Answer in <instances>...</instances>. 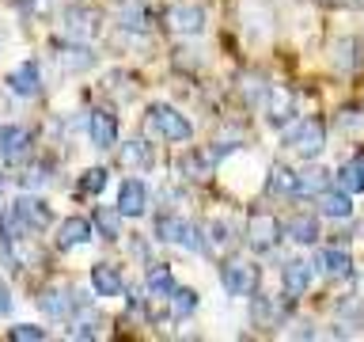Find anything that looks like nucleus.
<instances>
[{"instance_id":"1","label":"nucleus","mask_w":364,"mask_h":342,"mask_svg":"<svg viewBox=\"0 0 364 342\" xmlns=\"http://www.w3.org/2000/svg\"><path fill=\"white\" fill-rule=\"evenodd\" d=\"M144 125H148V133H152V137H164V141H175V145H186L190 137H193L190 118L182 110L167 107V103H152V107H148Z\"/></svg>"},{"instance_id":"2","label":"nucleus","mask_w":364,"mask_h":342,"mask_svg":"<svg viewBox=\"0 0 364 342\" xmlns=\"http://www.w3.org/2000/svg\"><path fill=\"white\" fill-rule=\"evenodd\" d=\"M281 145L289 148V152H296V156H318L323 145H326V125L318 118H296V122L284 125Z\"/></svg>"},{"instance_id":"3","label":"nucleus","mask_w":364,"mask_h":342,"mask_svg":"<svg viewBox=\"0 0 364 342\" xmlns=\"http://www.w3.org/2000/svg\"><path fill=\"white\" fill-rule=\"evenodd\" d=\"M152 232H156V239H164V244H178L186 251H205L201 228L190 224V221H182V217H175V213H159L156 224H152Z\"/></svg>"},{"instance_id":"4","label":"nucleus","mask_w":364,"mask_h":342,"mask_svg":"<svg viewBox=\"0 0 364 342\" xmlns=\"http://www.w3.org/2000/svg\"><path fill=\"white\" fill-rule=\"evenodd\" d=\"M284 239V224L266 209H255L247 217V244L255 251H273Z\"/></svg>"},{"instance_id":"5","label":"nucleus","mask_w":364,"mask_h":342,"mask_svg":"<svg viewBox=\"0 0 364 342\" xmlns=\"http://www.w3.org/2000/svg\"><path fill=\"white\" fill-rule=\"evenodd\" d=\"M11 217H16V224L23 228V232H46L53 221L50 205H46L42 198H34V194H19L16 202H11Z\"/></svg>"},{"instance_id":"6","label":"nucleus","mask_w":364,"mask_h":342,"mask_svg":"<svg viewBox=\"0 0 364 342\" xmlns=\"http://www.w3.org/2000/svg\"><path fill=\"white\" fill-rule=\"evenodd\" d=\"M220 281L232 296H250L258 289V266L247 259H228L220 266Z\"/></svg>"},{"instance_id":"7","label":"nucleus","mask_w":364,"mask_h":342,"mask_svg":"<svg viewBox=\"0 0 364 342\" xmlns=\"http://www.w3.org/2000/svg\"><path fill=\"white\" fill-rule=\"evenodd\" d=\"M99 11H87V8H65L61 11V34L68 42H91L99 34Z\"/></svg>"},{"instance_id":"8","label":"nucleus","mask_w":364,"mask_h":342,"mask_svg":"<svg viewBox=\"0 0 364 342\" xmlns=\"http://www.w3.org/2000/svg\"><path fill=\"white\" fill-rule=\"evenodd\" d=\"M262 107H266V122L269 125H289L292 122V114H296V95L289 88H281V84H269L266 88V103H262Z\"/></svg>"},{"instance_id":"9","label":"nucleus","mask_w":364,"mask_h":342,"mask_svg":"<svg viewBox=\"0 0 364 342\" xmlns=\"http://www.w3.org/2000/svg\"><path fill=\"white\" fill-rule=\"evenodd\" d=\"M315 270L323 274V278H330V281H346L353 274V259H349L346 247H323L315 255Z\"/></svg>"},{"instance_id":"10","label":"nucleus","mask_w":364,"mask_h":342,"mask_svg":"<svg viewBox=\"0 0 364 342\" xmlns=\"http://www.w3.org/2000/svg\"><path fill=\"white\" fill-rule=\"evenodd\" d=\"M311 278H315V262H307V259H289L281 270V281L289 296H304L311 289Z\"/></svg>"},{"instance_id":"11","label":"nucleus","mask_w":364,"mask_h":342,"mask_svg":"<svg viewBox=\"0 0 364 342\" xmlns=\"http://www.w3.org/2000/svg\"><path fill=\"white\" fill-rule=\"evenodd\" d=\"M87 137L95 148H114L118 145V118L110 110H91L87 114Z\"/></svg>"},{"instance_id":"12","label":"nucleus","mask_w":364,"mask_h":342,"mask_svg":"<svg viewBox=\"0 0 364 342\" xmlns=\"http://www.w3.org/2000/svg\"><path fill=\"white\" fill-rule=\"evenodd\" d=\"M167 27L175 34H201L205 31V8H198V4H175L167 11Z\"/></svg>"},{"instance_id":"13","label":"nucleus","mask_w":364,"mask_h":342,"mask_svg":"<svg viewBox=\"0 0 364 342\" xmlns=\"http://www.w3.org/2000/svg\"><path fill=\"white\" fill-rule=\"evenodd\" d=\"M8 88L16 91V95H23V99H34L42 91V73H38V65L34 61H23V65H16L8 73Z\"/></svg>"},{"instance_id":"14","label":"nucleus","mask_w":364,"mask_h":342,"mask_svg":"<svg viewBox=\"0 0 364 342\" xmlns=\"http://www.w3.org/2000/svg\"><path fill=\"white\" fill-rule=\"evenodd\" d=\"M91 236H95V224H91V221H84V217H65L53 239H57V247H61V251H68V247L87 244Z\"/></svg>"},{"instance_id":"15","label":"nucleus","mask_w":364,"mask_h":342,"mask_svg":"<svg viewBox=\"0 0 364 342\" xmlns=\"http://www.w3.org/2000/svg\"><path fill=\"white\" fill-rule=\"evenodd\" d=\"M0 152H4V160H23L31 152V130L27 125H0Z\"/></svg>"},{"instance_id":"16","label":"nucleus","mask_w":364,"mask_h":342,"mask_svg":"<svg viewBox=\"0 0 364 342\" xmlns=\"http://www.w3.org/2000/svg\"><path fill=\"white\" fill-rule=\"evenodd\" d=\"M144 205H148V187L141 179H125L118 187V209H122V217H141Z\"/></svg>"},{"instance_id":"17","label":"nucleus","mask_w":364,"mask_h":342,"mask_svg":"<svg viewBox=\"0 0 364 342\" xmlns=\"http://www.w3.org/2000/svg\"><path fill=\"white\" fill-rule=\"evenodd\" d=\"M266 194H277V198H289V194H300V175L284 164H273L266 171Z\"/></svg>"},{"instance_id":"18","label":"nucleus","mask_w":364,"mask_h":342,"mask_svg":"<svg viewBox=\"0 0 364 342\" xmlns=\"http://www.w3.org/2000/svg\"><path fill=\"white\" fill-rule=\"evenodd\" d=\"M281 319H284V312H281V304L273 301V296H255V301H250V323L255 327L273 331Z\"/></svg>"},{"instance_id":"19","label":"nucleus","mask_w":364,"mask_h":342,"mask_svg":"<svg viewBox=\"0 0 364 342\" xmlns=\"http://www.w3.org/2000/svg\"><path fill=\"white\" fill-rule=\"evenodd\" d=\"M318 213H323V217H334V221H346V217L353 213V198H349V190H323V194H318Z\"/></svg>"},{"instance_id":"20","label":"nucleus","mask_w":364,"mask_h":342,"mask_svg":"<svg viewBox=\"0 0 364 342\" xmlns=\"http://www.w3.org/2000/svg\"><path fill=\"white\" fill-rule=\"evenodd\" d=\"M91 289L95 296H118L122 293V274L110 266V262H95L91 266Z\"/></svg>"},{"instance_id":"21","label":"nucleus","mask_w":364,"mask_h":342,"mask_svg":"<svg viewBox=\"0 0 364 342\" xmlns=\"http://www.w3.org/2000/svg\"><path fill=\"white\" fill-rule=\"evenodd\" d=\"M38 304H42V312H46V316H53V319H68V316H73V308H76L80 301H76V296L68 293V289H46Z\"/></svg>"},{"instance_id":"22","label":"nucleus","mask_w":364,"mask_h":342,"mask_svg":"<svg viewBox=\"0 0 364 342\" xmlns=\"http://www.w3.org/2000/svg\"><path fill=\"white\" fill-rule=\"evenodd\" d=\"M144 289H148L152 301H167L178 285H175V274H171L167 266H152V270H148V278H144Z\"/></svg>"},{"instance_id":"23","label":"nucleus","mask_w":364,"mask_h":342,"mask_svg":"<svg viewBox=\"0 0 364 342\" xmlns=\"http://www.w3.org/2000/svg\"><path fill=\"white\" fill-rule=\"evenodd\" d=\"M284 236H289L292 244L307 247V244H315V239H318V221H315V217H304V213H296L292 221L284 224Z\"/></svg>"},{"instance_id":"24","label":"nucleus","mask_w":364,"mask_h":342,"mask_svg":"<svg viewBox=\"0 0 364 342\" xmlns=\"http://www.w3.org/2000/svg\"><path fill=\"white\" fill-rule=\"evenodd\" d=\"M364 46L357 42V38H338L334 42V65L338 68H357L360 61H364Z\"/></svg>"},{"instance_id":"25","label":"nucleus","mask_w":364,"mask_h":342,"mask_svg":"<svg viewBox=\"0 0 364 342\" xmlns=\"http://www.w3.org/2000/svg\"><path fill=\"white\" fill-rule=\"evenodd\" d=\"M122 164L125 167H152L156 164V156H152V145H144V141H129V145H122Z\"/></svg>"},{"instance_id":"26","label":"nucleus","mask_w":364,"mask_h":342,"mask_svg":"<svg viewBox=\"0 0 364 342\" xmlns=\"http://www.w3.org/2000/svg\"><path fill=\"white\" fill-rule=\"evenodd\" d=\"M330 187V171L326 167H307V171H300V194H323Z\"/></svg>"},{"instance_id":"27","label":"nucleus","mask_w":364,"mask_h":342,"mask_svg":"<svg viewBox=\"0 0 364 342\" xmlns=\"http://www.w3.org/2000/svg\"><path fill=\"white\" fill-rule=\"evenodd\" d=\"M167 304H171V316L182 319V316H190L193 308H198V293H193V289H175L167 296Z\"/></svg>"},{"instance_id":"28","label":"nucleus","mask_w":364,"mask_h":342,"mask_svg":"<svg viewBox=\"0 0 364 342\" xmlns=\"http://www.w3.org/2000/svg\"><path fill=\"white\" fill-rule=\"evenodd\" d=\"M57 57H61L65 68H87V65H95V53L87 50V42H76L73 50H65V53H57Z\"/></svg>"},{"instance_id":"29","label":"nucleus","mask_w":364,"mask_h":342,"mask_svg":"<svg viewBox=\"0 0 364 342\" xmlns=\"http://www.w3.org/2000/svg\"><path fill=\"white\" fill-rule=\"evenodd\" d=\"M118 221H122V209L114 205V209H95V228L107 239H118Z\"/></svg>"},{"instance_id":"30","label":"nucleus","mask_w":364,"mask_h":342,"mask_svg":"<svg viewBox=\"0 0 364 342\" xmlns=\"http://www.w3.org/2000/svg\"><path fill=\"white\" fill-rule=\"evenodd\" d=\"M102 187H107V167H87L80 175V194H99Z\"/></svg>"},{"instance_id":"31","label":"nucleus","mask_w":364,"mask_h":342,"mask_svg":"<svg viewBox=\"0 0 364 342\" xmlns=\"http://www.w3.org/2000/svg\"><path fill=\"white\" fill-rule=\"evenodd\" d=\"M209 239H213L216 247L235 244V224H232V221H220V217H216V221L209 224Z\"/></svg>"},{"instance_id":"32","label":"nucleus","mask_w":364,"mask_h":342,"mask_svg":"<svg viewBox=\"0 0 364 342\" xmlns=\"http://www.w3.org/2000/svg\"><path fill=\"white\" fill-rule=\"evenodd\" d=\"M8 338H11V342H42V338H46V327L16 323V327H8Z\"/></svg>"},{"instance_id":"33","label":"nucleus","mask_w":364,"mask_h":342,"mask_svg":"<svg viewBox=\"0 0 364 342\" xmlns=\"http://www.w3.org/2000/svg\"><path fill=\"white\" fill-rule=\"evenodd\" d=\"M118 19H122V27L125 31H144L148 27V16H144V8H136V4H125L122 11H118Z\"/></svg>"},{"instance_id":"34","label":"nucleus","mask_w":364,"mask_h":342,"mask_svg":"<svg viewBox=\"0 0 364 342\" xmlns=\"http://www.w3.org/2000/svg\"><path fill=\"white\" fill-rule=\"evenodd\" d=\"M338 187L341 190H364V179H360V171H357V164H346V167H338Z\"/></svg>"},{"instance_id":"35","label":"nucleus","mask_w":364,"mask_h":342,"mask_svg":"<svg viewBox=\"0 0 364 342\" xmlns=\"http://www.w3.org/2000/svg\"><path fill=\"white\" fill-rule=\"evenodd\" d=\"M95 335H99L95 319H80V323L73 327V338H95Z\"/></svg>"},{"instance_id":"36","label":"nucleus","mask_w":364,"mask_h":342,"mask_svg":"<svg viewBox=\"0 0 364 342\" xmlns=\"http://www.w3.org/2000/svg\"><path fill=\"white\" fill-rule=\"evenodd\" d=\"M8 308H11V296H8V285H4V281H0V316H4V312H8Z\"/></svg>"},{"instance_id":"37","label":"nucleus","mask_w":364,"mask_h":342,"mask_svg":"<svg viewBox=\"0 0 364 342\" xmlns=\"http://www.w3.org/2000/svg\"><path fill=\"white\" fill-rule=\"evenodd\" d=\"M353 164H357V171H360V179H364V152H360L357 160H353Z\"/></svg>"},{"instance_id":"38","label":"nucleus","mask_w":364,"mask_h":342,"mask_svg":"<svg viewBox=\"0 0 364 342\" xmlns=\"http://www.w3.org/2000/svg\"><path fill=\"white\" fill-rule=\"evenodd\" d=\"M360 236H364V224H360Z\"/></svg>"},{"instance_id":"39","label":"nucleus","mask_w":364,"mask_h":342,"mask_svg":"<svg viewBox=\"0 0 364 342\" xmlns=\"http://www.w3.org/2000/svg\"><path fill=\"white\" fill-rule=\"evenodd\" d=\"M0 187H4V179H0Z\"/></svg>"}]
</instances>
